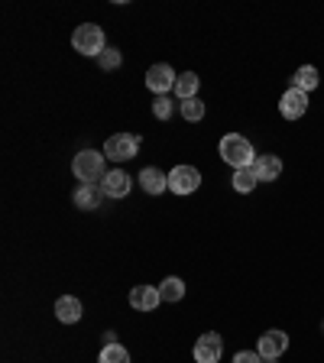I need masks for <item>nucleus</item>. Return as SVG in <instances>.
<instances>
[{
	"mask_svg": "<svg viewBox=\"0 0 324 363\" xmlns=\"http://www.w3.org/2000/svg\"><path fill=\"white\" fill-rule=\"evenodd\" d=\"M104 152L98 150H82L75 159H72V172H75V179L82 182V185H98V182H104L107 169H104Z\"/></svg>",
	"mask_w": 324,
	"mask_h": 363,
	"instance_id": "f257e3e1",
	"label": "nucleus"
},
{
	"mask_svg": "<svg viewBox=\"0 0 324 363\" xmlns=\"http://www.w3.org/2000/svg\"><path fill=\"white\" fill-rule=\"evenodd\" d=\"M220 159H224L227 166H234V169H247V166H253L257 152H253V143H250L247 136L227 133L224 140H220Z\"/></svg>",
	"mask_w": 324,
	"mask_h": 363,
	"instance_id": "f03ea898",
	"label": "nucleus"
},
{
	"mask_svg": "<svg viewBox=\"0 0 324 363\" xmlns=\"http://www.w3.org/2000/svg\"><path fill=\"white\" fill-rule=\"evenodd\" d=\"M72 45H75V52H82V55H101L107 49L104 30H101L98 23H82V26L72 33Z\"/></svg>",
	"mask_w": 324,
	"mask_h": 363,
	"instance_id": "7ed1b4c3",
	"label": "nucleus"
},
{
	"mask_svg": "<svg viewBox=\"0 0 324 363\" xmlns=\"http://www.w3.org/2000/svg\"><path fill=\"white\" fill-rule=\"evenodd\" d=\"M136 150H140V136H133V133H113V136H107V143H104V156L113 159V162L133 159Z\"/></svg>",
	"mask_w": 324,
	"mask_h": 363,
	"instance_id": "20e7f679",
	"label": "nucleus"
},
{
	"mask_svg": "<svg viewBox=\"0 0 324 363\" xmlns=\"http://www.w3.org/2000/svg\"><path fill=\"white\" fill-rule=\"evenodd\" d=\"M198 185H201V172L195 166H175L169 172V191H175V195H191V191H198Z\"/></svg>",
	"mask_w": 324,
	"mask_h": 363,
	"instance_id": "39448f33",
	"label": "nucleus"
},
{
	"mask_svg": "<svg viewBox=\"0 0 324 363\" xmlns=\"http://www.w3.org/2000/svg\"><path fill=\"white\" fill-rule=\"evenodd\" d=\"M175 72L166 65V62H156V65H150V72H146V88L156 94V98H162V94H169V91L175 88Z\"/></svg>",
	"mask_w": 324,
	"mask_h": 363,
	"instance_id": "423d86ee",
	"label": "nucleus"
},
{
	"mask_svg": "<svg viewBox=\"0 0 324 363\" xmlns=\"http://www.w3.org/2000/svg\"><path fill=\"white\" fill-rule=\"evenodd\" d=\"M257 350L263 360H279V357L289 350V334L286 331H266L263 337H259Z\"/></svg>",
	"mask_w": 324,
	"mask_h": 363,
	"instance_id": "0eeeda50",
	"label": "nucleus"
},
{
	"mask_svg": "<svg viewBox=\"0 0 324 363\" xmlns=\"http://www.w3.org/2000/svg\"><path fill=\"white\" fill-rule=\"evenodd\" d=\"M279 111H282L286 121H298V117H305V111H308V94L298 91V88H289L279 101Z\"/></svg>",
	"mask_w": 324,
	"mask_h": 363,
	"instance_id": "6e6552de",
	"label": "nucleus"
},
{
	"mask_svg": "<svg viewBox=\"0 0 324 363\" xmlns=\"http://www.w3.org/2000/svg\"><path fill=\"white\" fill-rule=\"evenodd\" d=\"M220 350H224V344H220V334L208 331L198 337L195 344V360L198 363H218L220 360Z\"/></svg>",
	"mask_w": 324,
	"mask_h": 363,
	"instance_id": "1a4fd4ad",
	"label": "nucleus"
},
{
	"mask_svg": "<svg viewBox=\"0 0 324 363\" xmlns=\"http://www.w3.org/2000/svg\"><path fill=\"white\" fill-rule=\"evenodd\" d=\"M159 302H162V295H159V286H136L130 292V305L136 311H156Z\"/></svg>",
	"mask_w": 324,
	"mask_h": 363,
	"instance_id": "9d476101",
	"label": "nucleus"
},
{
	"mask_svg": "<svg viewBox=\"0 0 324 363\" xmlns=\"http://www.w3.org/2000/svg\"><path fill=\"white\" fill-rule=\"evenodd\" d=\"M130 175L123 172V169H113V172L104 175V182H101V189H104L107 198H127L130 195Z\"/></svg>",
	"mask_w": 324,
	"mask_h": 363,
	"instance_id": "9b49d317",
	"label": "nucleus"
},
{
	"mask_svg": "<svg viewBox=\"0 0 324 363\" xmlns=\"http://www.w3.org/2000/svg\"><path fill=\"white\" fill-rule=\"evenodd\" d=\"M55 318H59L62 325H75V321H82V302H78L75 295H62L59 302H55Z\"/></svg>",
	"mask_w": 324,
	"mask_h": 363,
	"instance_id": "f8f14e48",
	"label": "nucleus"
},
{
	"mask_svg": "<svg viewBox=\"0 0 324 363\" xmlns=\"http://www.w3.org/2000/svg\"><path fill=\"white\" fill-rule=\"evenodd\" d=\"M140 185H143L146 195H162V191L169 189V175H162L156 166H146L143 172H140Z\"/></svg>",
	"mask_w": 324,
	"mask_h": 363,
	"instance_id": "ddd939ff",
	"label": "nucleus"
},
{
	"mask_svg": "<svg viewBox=\"0 0 324 363\" xmlns=\"http://www.w3.org/2000/svg\"><path fill=\"white\" fill-rule=\"evenodd\" d=\"M253 172L259 182H276L282 172V159L279 156H257L253 159Z\"/></svg>",
	"mask_w": 324,
	"mask_h": 363,
	"instance_id": "4468645a",
	"label": "nucleus"
},
{
	"mask_svg": "<svg viewBox=\"0 0 324 363\" xmlns=\"http://www.w3.org/2000/svg\"><path fill=\"white\" fill-rule=\"evenodd\" d=\"M101 201H104V189H101V185H82V189L75 191V204L82 211L101 208Z\"/></svg>",
	"mask_w": 324,
	"mask_h": 363,
	"instance_id": "2eb2a0df",
	"label": "nucleus"
},
{
	"mask_svg": "<svg viewBox=\"0 0 324 363\" xmlns=\"http://www.w3.org/2000/svg\"><path fill=\"white\" fill-rule=\"evenodd\" d=\"M198 84H201V78H198L195 72H181L179 82H175V98L191 101L198 94Z\"/></svg>",
	"mask_w": 324,
	"mask_h": 363,
	"instance_id": "dca6fc26",
	"label": "nucleus"
},
{
	"mask_svg": "<svg viewBox=\"0 0 324 363\" xmlns=\"http://www.w3.org/2000/svg\"><path fill=\"white\" fill-rule=\"evenodd\" d=\"M159 295H162V302H181L185 298V282L179 279V276H169V279L159 282Z\"/></svg>",
	"mask_w": 324,
	"mask_h": 363,
	"instance_id": "f3484780",
	"label": "nucleus"
},
{
	"mask_svg": "<svg viewBox=\"0 0 324 363\" xmlns=\"http://www.w3.org/2000/svg\"><path fill=\"white\" fill-rule=\"evenodd\" d=\"M292 88L305 91V94H308L311 88H318V68L315 65H302L298 72H295V78H292Z\"/></svg>",
	"mask_w": 324,
	"mask_h": 363,
	"instance_id": "a211bd4d",
	"label": "nucleus"
},
{
	"mask_svg": "<svg viewBox=\"0 0 324 363\" xmlns=\"http://www.w3.org/2000/svg\"><path fill=\"white\" fill-rule=\"evenodd\" d=\"M98 363H130V354H127V347H121V344H117V340H111V344H104Z\"/></svg>",
	"mask_w": 324,
	"mask_h": 363,
	"instance_id": "6ab92c4d",
	"label": "nucleus"
},
{
	"mask_svg": "<svg viewBox=\"0 0 324 363\" xmlns=\"http://www.w3.org/2000/svg\"><path fill=\"white\" fill-rule=\"evenodd\" d=\"M257 172H253V166L247 169H234V189L240 191V195H247V191H253V185H257Z\"/></svg>",
	"mask_w": 324,
	"mask_h": 363,
	"instance_id": "aec40b11",
	"label": "nucleus"
},
{
	"mask_svg": "<svg viewBox=\"0 0 324 363\" xmlns=\"http://www.w3.org/2000/svg\"><path fill=\"white\" fill-rule=\"evenodd\" d=\"M179 111H181V117H185V121H191V123H198L204 117V104L198 98H191V101H181L179 104Z\"/></svg>",
	"mask_w": 324,
	"mask_h": 363,
	"instance_id": "412c9836",
	"label": "nucleus"
},
{
	"mask_svg": "<svg viewBox=\"0 0 324 363\" xmlns=\"http://www.w3.org/2000/svg\"><path fill=\"white\" fill-rule=\"evenodd\" d=\"M121 59H123V55L117 52V49H104V52L98 55V65L104 68V72H113V68L121 65Z\"/></svg>",
	"mask_w": 324,
	"mask_h": 363,
	"instance_id": "4be33fe9",
	"label": "nucleus"
},
{
	"mask_svg": "<svg viewBox=\"0 0 324 363\" xmlns=\"http://www.w3.org/2000/svg\"><path fill=\"white\" fill-rule=\"evenodd\" d=\"M152 113H156L159 121H169V117H172V98H169V94L156 98L152 101Z\"/></svg>",
	"mask_w": 324,
	"mask_h": 363,
	"instance_id": "5701e85b",
	"label": "nucleus"
},
{
	"mask_svg": "<svg viewBox=\"0 0 324 363\" xmlns=\"http://www.w3.org/2000/svg\"><path fill=\"white\" fill-rule=\"evenodd\" d=\"M234 363H263V357H259V350H240L234 357Z\"/></svg>",
	"mask_w": 324,
	"mask_h": 363,
	"instance_id": "b1692460",
	"label": "nucleus"
},
{
	"mask_svg": "<svg viewBox=\"0 0 324 363\" xmlns=\"http://www.w3.org/2000/svg\"><path fill=\"white\" fill-rule=\"evenodd\" d=\"M263 363H276V360H263Z\"/></svg>",
	"mask_w": 324,
	"mask_h": 363,
	"instance_id": "393cba45",
	"label": "nucleus"
},
{
	"mask_svg": "<svg viewBox=\"0 0 324 363\" xmlns=\"http://www.w3.org/2000/svg\"><path fill=\"white\" fill-rule=\"evenodd\" d=\"M321 331H324V321H321Z\"/></svg>",
	"mask_w": 324,
	"mask_h": 363,
	"instance_id": "a878e982",
	"label": "nucleus"
}]
</instances>
